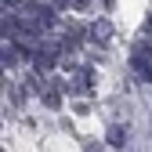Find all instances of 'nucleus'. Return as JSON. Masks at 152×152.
Instances as JSON below:
<instances>
[{
	"instance_id": "obj_1",
	"label": "nucleus",
	"mask_w": 152,
	"mask_h": 152,
	"mask_svg": "<svg viewBox=\"0 0 152 152\" xmlns=\"http://www.w3.org/2000/svg\"><path fill=\"white\" fill-rule=\"evenodd\" d=\"M22 15L33 18L36 26H44V29H54L58 26V15H54L51 4H44V0H29V4H22Z\"/></svg>"
},
{
	"instance_id": "obj_6",
	"label": "nucleus",
	"mask_w": 152,
	"mask_h": 152,
	"mask_svg": "<svg viewBox=\"0 0 152 152\" xmlns=\"http://www.w3.org/2000/svg\"><path fill=\"white\" fill-rule=\"evenodd\" d=\"M148 26H152V15H148Z\"/></svg>"
},
{
	"instance_id": "obj_4",
	"label": "nucleus",
	"mask_w": 152,
	"mask_h": 152,
	"mask_svg": "<svg viewBox=\"0 0 152 152\" xmlns=\"http://www.w3.org/2000/svg\"><path fill=\"white\" fill-rule=\"evenodd\" d=\"M105 141H109L112 148H123V145H127V127H120V123H116V127H109Z\"/></svg>"
},
{
	"instance_id": "obj_2",
	"label": "nucleus",
	"mask_w": 152,
	"mask_h": 152,
	"mask_svg": "<svg viewBox=\"0 0 152 152\" xmlns=\"http://www.w3.org/2000/svg\"><path fill=\"white\" fill-rule=\"evenodd\" d=\"M130 69H134L141 80H152V54L148 51H138L134 58H130Z\"/></svg>"
},
{
	"instance_id": "obj_5",
	"label": "nucleus",
	"mask_w": 152,
	"mask_h": 152,
	"mask_svg": "<svg viewBox=\"0 0 152 152\" xmlns=\"http://www.w3.org/2000/svg\"><path fill=\"white\" fill-rule=\"evenodd\" d=\"M141 51H148V54H152V40H148V44H145V47H141Z\"/></svg>"
},
{
	"instance_id": "obj_3",
	"label": "nucleus",
	"mask_w": 152,
	"mask_h": 152,
	"mask_svg": "<svg viewBox=\"0 0 152 152\" xmlns=\"http://www.w3.org/2000/svg\"><path fill=\"white\" fill-rule=\"evenodd\" d=\"M91 40H98V44L112 40V22H109V18H98V22L91 26Z\"/></svg>"
}]
</instances>
